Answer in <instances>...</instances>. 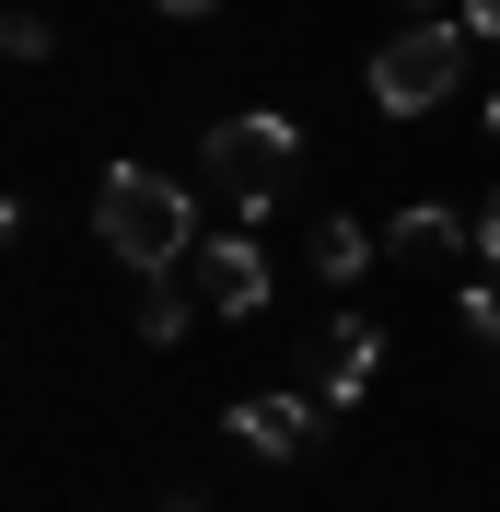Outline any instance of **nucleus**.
I'll list each match as a JSON object with an SVG mask.
<instances>
[{
    "label": "nucleus",
    "instance_id": "obj_1",
    "mask_svg": "<svg viewBox=\"0 0 500 512\" xmlns=\"http://www.w3.org/2000/svg\"><path fill=\"white\" fill-rule=\"evenodd\" d=\"M94 233L105 256H128L140 280H175L198 256V198L163 175V163H105V187H94Z\"/></svg>",
    "mask_w": 500,
    "mask_h": 512
},
{
    "label": "nucleus",
    "instance_id": "obj_2",
    "mask_svg": "<svg viewBox=\"0 0 500 512\" xmlns=\"http://www.w3.org/2000/svg\"><path fill=\"white\" fill-rule=\"evenodd\" d=\"M466 47H477V35L442 24V12H431V24H396L373 47V105H384V117H431V105L466 82Z\"/></svg>",
    "mask_w": 500,
    "mask_h": 512
},
{
    "label": "nucleus",
    "instance_id": "obj_3",
    "mask_svg": "<svg viewBox=\"0 0 500 512\" xmlns=\"http://www.w3.org/2000/svg\"><path fill=\"white\" fill-rule=\"evenodd\" d=\"M291 117H210V140H198V175H210V198L221 210H268L280 198V175H291Z\"/></svg>",
    "mask_w": 500,
    "mask_h": 512
},
{
    "label": "nucleus",
    "instance_id": "obj_4",
    "mask_svg": "<svg viewBox=\"0 0 500 512\" xmlns=\"http://www.w3.org/2000/svg\"><path fill=\"white\" fill-rule=\"evenodd\" d=\"M198 268V303H210V315H268V256H256V233H210V245L187 256Z\"/></svg>",
    "mask_w": 500,
    "mask_h": 512
},
{
    "label": "nucleus",
    "instance_id": "obj_5",
    "mask_svg": "<svg viewBox=\"0 0 500 512\" xmlns=\"http://www.w3.org/2000/svg\"><path fill=\"white\" fill-rule=\"evenodd\" d=\"M466 245H477V222H466V210H442V198H419V210L384 222V256H396V268H454Z\"/></svg>",
    "mask_w": 500,
    "mask_h": 512
},
{
    "label": "nucleus",
    "instance_id": "obj_6",
    "mask_svg": "<svg viewBox=\"0 0 500 512\" xmlns=\"http://www.w3.org/2000/svg\"><path fill=\"white\" fill-rule=\"evenodd\" d=\"M373 373H384V326L373 315H338V338H326V361H314V396H326V408H361Z\"/></svg>",
    "mask_w": 500,
    "mask_h": 512
},
{
    "label": "nucleus",
    "instance_id": "obj_7",
    "mask_svg": "<svg viewBox=\"0 0 500 512\" xmlns=\"http://www.w3.org/2000/svg\"><path fill=\"white\" fill-rule=\"evenodd\" d=\"M314 408H326V396H233V443L245 454H303Z\"/></svg>",
    "mask_w": 500,
    "mask_h": 512
},
{
    "label": "nucleus",
    "instance_id": "obj_8",
    "mask_svg": "<svg viewBox=\"0 0 500 512\" xmlns=\"http://www.w3.org/2000/svg\"><path fill=\"white\" fill-rule=\"evenodd\" d=\"M373 256H384V233H361V222H326V233H314V268H326V280H361V268H373Z\"/></svg>",
    "mask_w": 500,
    "mask_h": 512
},
{
    "label": "nucleus",
    "instance_id": "obj_9",
    "mask_svg": "<svg viewBox=\"0 0 500 512\" xmlns=\"http://www.w3.org/2000/svg\"><path fill=\"white\" fill-rule=\"evenodd\" d=\"M198 326V291H175V280H152V303H140V338H152V350H175V338H187Z\"/></svg>",
    "mask_w": 500,
    "mask_h": 512
},
{
    "label": "nucleus",
    "instance_id": "obj_10",
    "mask_svg": "<svg viewBox=\"0 0 500 512\" xmlns=\"http://www.w3.org/2000/svg\"><path fill=\"white\" fill-rule=\"evenodd\" d=\"M466 326H477V338H500V268H489V280L466 291Z\"/></svg>",
    "mask_w": 500,
    "mask_h": 512
},
{
    "label": "nucleus",
    "instance_id": "obj_11",
    "mask_svg": "<svg viewBox=\"0 0 500 512\" xmlns=\"http://www.w3.org/2000/svg\"><path fill=\"white\" fill-rule=\"evenodd\" d=\"M466 35H477V47H500V0H466Z\"/></svg>",
    "mask_w": 500,
    "mask_h": 512
},
{
    "label": "nucleus",
    "instance_id": "obj_12",
    "mask_svg": "<svg viewBox=\"0 0 500 512\" xmlns=\"http://www.w3.org/2000/svg\"><path fill=\"white\" fill-rule=\"evenodd\" d=\"M477 256L500 268V198H477Z\"/></svg>",
    "mask_w": 500,
    "mask_h": 512
},
{
    "label": "nucleus",
    "instance_id": "obj_13",
    "mask_svg": "<svg viewBox=\"0 0 500 512\" xmlns=\"http://www.w3.org/2000/svg\"><path fill=\"white\" fill-rule=\"evenodd\" d=\"M152 12H175V24H210V12H221V0H152Z\"/></svg>",
    "mask_w": 500,
    "mask_h": 512
},
{
    "label": "nucleus",
    "instance_id": "obj_14",
    "mask_svg": "<svg viewBox=\"0 0 500 512\" xmlns=\"http://www.w3.org/2000/svg\"><path fill=\"white\" fill-rule=\"evenodd\" d=\"M489 140H500V94H489Z\"/></svg>",
    "mask_w": 500,
    "mask_h": 512
},
{
    "label": "nucleus",
    "instance_id": "obj_15",
    "mask_svg": "<svg viewBox=\"0 0 500 512\" xmlns=\"http://www.w3.org/2000/svg\"><path fill=\"white\" fill-rule=\"evenodd\" d=\"M419 12H431V0H419Z\"/></svg>",
    "mask_w": 500,
    "mask_h": 512
}]
</instances>
